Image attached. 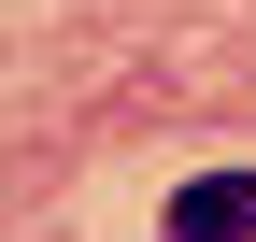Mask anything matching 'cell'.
I'll return each instance as SVG.
<instances>
[{
  "label": "cell",
  "mask_w": 256,
  "mask_h": 242,
  "mask_svg": "<svg viewBox=\"0 0 256 242\" xmlns=\"http://www.w3.org/2000/svg\"><path fill=\"white\" fill-rule=\"evenodd\" d=\"M171 242H256V171H200V186H171Z\"/></svg>",
  "instance_id": "1"
}]
</instances>
